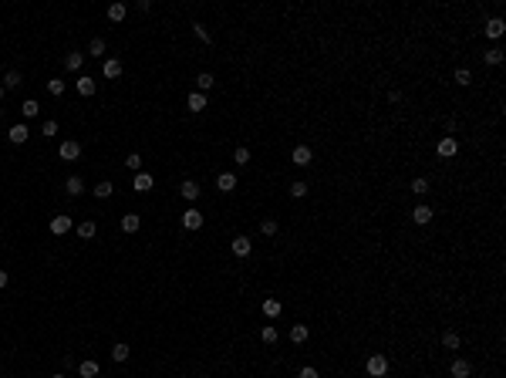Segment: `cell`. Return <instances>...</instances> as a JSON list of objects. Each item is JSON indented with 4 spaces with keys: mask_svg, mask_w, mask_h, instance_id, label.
I'll use <instances>...</instances> for the list:
<instances>
[{
    "mask_svg": "<svg viewBox=\"0 0 506 378\" xmlns=\"http://www.w3.org/2000/svg\"><path fill=\"white\" fill-rule=\"evenodd\" d=\"M365 371H368V378H385L388 375V358L381 351L368 354V358H365Z\"/></svg>",
    "mask_w": 506,
    "mask_h": 378,
    "instance_id": "1",
    "label": "cell"
},
{
    "mask_svg": "<svg viewBox=\"0 0 506 378\" xmlns=\"http://www.w3.org/2000/svg\"><path fill=\"white\" fill-rule=\"evenodd\" d=\"M435 152L442 155V159H452V155L459 152V138H452V135H446L439 145H435Z\"/></svg>",
    "mask_w": 506,
    "mask_h": 378,
    "instance_id": "2",
    "label": "cell"
},
{
    "mask_svg": "<svg viewBox=\"0 0 506 378\" xmlns=\"http://www.w3.org/2000/svg\"><path fill=\"white\" fill-rule=\"evenodd\" d=\"M230 250H233V257H250V253H253V243H250V236H233Z\"/></svg>",
    "mask_w": 506,
    "mask_h": 378,
    "instance_id": "3",
    "label": "cell"
},
{
    "mask_svg": "<svg viewBox=\"0 0 506 378\" xmlns=\"http://www.w3.org/2000/svg\"><path fill=\"white\" fill-rule=\"evenodd\" d=\"M61 159H65V162H74V159H81V142H74V138H68V142H61Z\"/></svg>",
    "mask_w": 506,
    "mask_h": 378,
    "instance_id": "4",
    "label": "cell"
},
{
    "mask_svg": "<svg viewBox=\"0 0 506 378\" xmlns=\"http://www.w3.org/2000/svg\"><path fill=\"white\" fill-rule=\"evenodd\" d=\"M199 226H203V213L189 206V209L183 213V230H199Z\"/></svg>",
    "mask_w": 506,
    "mask_h": 378,
    "instance_id": "5",
    "label": "cell"
},
{
    "mask_svg": "<svg viewBox=\"0 0 506 378\" xmlns=\"http://www.w3.org/2000/svg\"><path fill=\"white\" fill-rule=\"evenodd\" d=\"M102 74H105L108 81L122 78V61H118V57H105V65H102Z\"/></svg>",
    "mask_w": 506,
    "mask_h": 378,
    "instance_id": "6",
    "label": "cell"
},
{
    "mask_svg": "<svg viewBox=\"0 0 506 378\" xmlns=\"http://www.w3.org/2000/svg\"><path fill=\"white\" fill-rule=\"evenodd\" d=\"M199 193H203V189H199V183H193V179H186V183H183V186H179V196H183V200H186V203H193V200H199Z\"/></svg>",
    "mask_w": 506,
    "mask_h": 378,
    "instance_id": "7",
    "label": "cell"
},
{
    "mask_svg": "<svg viewBox=\"0 0 506 378\" xmlns=\"http://www.w3.org/2000/svg\"><path fill=\"white\" fill-rule=\"evenodd\" d=\"M432 206H426V203H422V206H415L412 209V223H418V226H426V223H432Z\"/></svg>",
    "mask_w": 506,
    "mask_h": 378,
    "instance_id": "8",
    "label": "cell"
},
{
    "mask_svg": "<svg viewBox=\"0 0 506 378\" xmlns=\"http://www.w3.org/2000/svg\"><path fill=\"white\" fill-rule=\"evenodd\" d=\"M152 186H155V179L149 176V172H135V179H132V189H135V193H149Z\"/></svg>",
    "mask_w": 506,
    "mask_h": 378,
    "instance_id": "9",
    "label": "cell"
},
{
    "mask_svg": "<svg viewBox=\"0 0 506 378\" xmlns=\"http://www.w3.org/2000/svg\"><path fill=\"white\" fill-rule=\"evenodd\" d=\"M71 216H54V220H51V233H54V236H65V233H71Z\"/></svg>",
    "mask_w": 506,
    "mask_h": 378,
    "instance_id": "10",
    "label": "cell"
},
{
    "mask_svg": "<svg viewBox=\"0 0 506 378\" xmlns=\"http://www.w3.org/2000/svg\"><path fill=\"white\" fill-rule=\"evenodd\" d=\"M314 152L307 149V145H294V152H290V162H297V166H311Z\"/></svg>",
    "mask_w": 506,
    "mask_h": 378,
    "instance_id": "11",
    "label": "cell"
},
{
    "mask_svg": "<svg viewBox=\"0 0 506 378\" xmlns=\"http://www.w3.org/2000/svg\"><path fill=\"white\" fill-rule=\"evenodd\" d=\"M449 371H452V378H469L473 375V365H469L466 358H456V362L449 365Z\"/></svg>",
    "mask_w": 506,
    "mask_h": 378,
    "instance_id": "12",
    "label": "cell"
},
{
    "mask_svg": "<svg viewBox=\"0 0 506 378\" xmlns=\"http://www.w3.org/2000/svg\"><path fill=\"white\" fill-rule=\"evenodd\" d=\"M74 91H78L81 98H91V95H95V81H91L88 74H81V78L74 81Z\"/></svg>",
    "mask_w": 506,
    "mask_h": 378,
    "instance_id": "13",
    "label": "cell"
},
{
    "mask_svg": "<svg viewBox=\"0 0 506 378\" xmlns=\"http://www.w3.org/2000/svg\"><path fill=\"white\" fill-rule=\"evenodd\" d=\"M503 31H506V24H503V17H490L486 21V37H503Z\"/></svg>",
    "mask_w": 506,
    "mask_h": 378,
    "instance_id": "14",
    "label": "cell"
},
{
    "mask_svg": "<svg viewBox=\"0 0 506 378\" xmlns=\"http://www.w3.org/2000/svg\"><path fill=\"white\" fill-rule=\"evenodd\" d=\"M260 311H264V314H267V317H270V321H273V317H280V311H284V304H280V301H277V297H267V301H264V304H260Z\"/></svg>",
    "mask_w": 506,
    "mask_h": 378,
    "instance_id": "15",
    "label": "cell"
},
{
    "mask_svg": "<svg viewBox=\"0 0 506 378\" xmlns=\"http://www.w3.org/2000/svg\"><path fill=\"white\" fill-rule=\"evenodd\" d=\"M307 338H311V328H307V324H290V341H294V345H304Z\"/></svg>",
    "mask_w": 506,
    "mask_h": 378,
    "instance_id": "16",
    "label": "cell"
},
{
    "mask_svg": "<svg viewBox=\"0 0 506 378\" xmlns=\"http://www.w3.org/2000/svg\"><path fill=\"white\" fill-rule=\"evenodd\" d=\"M216 186H219V193H233V189H236V176H233V172H219Z\"/></svg>",
    "mask_w": 506,
    "mask_h": 378,
    "instance_id": "17",
    "label": "cell"
},
{
    "mask_svg": "<svg viewBox=\"0 0 506 378\" xmlns=\"http://www.w3.org/2000/svg\"><path fill=\"white\" fill-rule=\"evenodd\" d=\"M186 105H189V112L193 115H199L203 108H206V95H203V91H189V102Z\"/></svg>",
    "mask_w": 506,
    "mask_h": 378,
    "instance_id": "18",
    "label": "cell"
},
{
    "mask_svg": "<svg viewBox=\"0 0 506 378\" xmlns=\"http://www.w3.org/2000/svg\"><path fill=\"white\" fill-rule=\"evenodd\" d=\"M27 135H31V129H27V125H14V129L7 132V138H10L14 145H24V142H27Z\"/></svg>",
    "mask_w": 506,
    "mask_h": 378,
    "instance_id": "19",
    "label": "cell"
},
{
    "mask_svg": "<svg viewBox=\"0 0 506 378\" xmlns=\"http://www.w3.org/2000/svg\"><path fill=\"white\" fill-rule=\"evenodd\" d=\"M138 226H142V216H138V213H125V216H122V230H125V233H135Z\"/></svg>",
    "mask_w": 506,
    "mask_h": 378,
    "instance_id": "20",
    "label": "cell"
},
{
    "mask_svg": "<svg viewBox=\"0 0 506 378\" xmlns=\"http://www.w3.org/2000/svg\"><path fill=\"white\" fill-rule=\"evenodd\" d=\"M95 233H98V223H95V220H81V223H78V236H81V240H91Z\"/></svg>",
    "mask_w": 506,
    "mask_h": 378,
    "instance_id": "21",
    "label": "cell"
},
{
    "mask_svg": "<svg viewBox=\"0 0 506 378\" xmlns=\"http://www.w3.org/2000/svg\"><path fill=\"white\" fill-rule=\"evenodd\" d=\"M65 193H68V196H81V193H85V183H81V176H68Z\"/></svg>",
    "mask_w": 506,
    "mask_h": 378,
    "instance_id": "22",
    "label": "cell"
},
{
    "mask_svg": "<svg viewBox=\"0 0 506 378\" xmlns=\"http://www.w3.org/2000/svg\"><path fill=\"white\" fill-rule=\"evenodd\" d=\"M125 14H129V7H125V4H108V21L122 24V21H125Z\"/></svg>",
    "mask_w": 506,
    "mask_h": 378,
    "instance_id": "23",
    "label": "cell"
},
{
    "mask_svg": "<svg viewBox=\"0 0 506 378\" xmlns=\"http://www.w3.org/2000/svg\"><path fill=\"white\" fill-rule=\"evenodd\" d=\"M81 65H85V54H81V51H71V54L65 57V68H68V71H81Z\"/></svg>",
    "mask_w": 506,
    "mask_h": 378,
    "instance_id": "24",
    "label": "cell"
},
{
    "mask_svg": "<svg viewBox=\"0 0 506 378\" xmlns=\"http://www.w3.org/2000/svg\"><path fill=\"white\" fill-rule=\"evenodd\" d=\"M442 345L449 348V351H456V348L462 345V334H459V331H446V334H442Z\"/></svg>",
    "mask_w": 506,
    "mask_h": 378,
    "instance_id": "25",
    "label": "cell"
},
{
    "mask_svg": "<svg viewBox=\"0 0 506 378\" xmlns=\"http://www.w3.org/2000/svg\"><path fill=\"white\" fill-rule=\"evenodd\" d=\"M196 88H199V91H203V95H206V91H209V88H216V78H213V74H209V71H203V74H199V78H196Z\"/></svg>",
    "mask_w": 506,
    "mask_h": 378,
    "instance_id": "26",
    "label": "cell"
},
{
    "mask_svg": "<svg viewBox=\"0 0 506 378\" xmlns=\"http://www.w3.org/2000/svg\"><path fill=\"white\" fill-rule=\"evenodd\" d=\"M429 189H432V183H429V179H426V176H418V179H412V193H415V196H426V193H429Z\"/></svg>",
    "mask_w": 506,
    "mask_h": 378,
    "instance_id": "27",
    "label": "cell"
},
{
    "mask_svg": "<svg viewBox=\"0 0 506 378\" xmlns=\"http://www.w3.org/2000/svg\"><path fill=\"white\" fill-rule=\"evenodd\" d=\"M129 354H132V348L125 345V341H118V345L112 348V358H115V362H129Z\"/></svg>",
    "mask_w": 506,
    "mask_h": 378,
    "instance_id": "28",
    "label": "cell"
},
{
    "mask_svg": "<svg viewBox=\"0 0 506 378\" xmlns=\"http://www.w3.org/2000/svg\"><path fill=\"white\" fill-rule=\"evenodd\" d=\"M78 375L81 378H98V362H81L78 365Z\"/></svg>",
    "mask_w": 506,
    "mask_h": 378,
    "instance_id": "29",
    "label": "cell"
},
{
    "mask_svg": "<svg viewBox=\"0 0 506 378\" xmlns=\"http://www.w3.org/2000/svg\"><path fill=\"white\" fill-rule=\"evenodd\" d=\"M260 338H264V341H267V345H277V341H280V331L273 328V324H267V328H264V331H260Z\"/></svg>",
    "mask_w": 506,
    "mask_h": 378,
    "instance_id": "30",
    "label": "cell"
},
{
    "mask_svg": "<svg viewBox=\"0 0 506 378\" xmlns=\"http://www.w3.org/2000/svg\"><path fill=\"white\" fill-rule=\"evenodd\" d=\"M91 193H95V196H98V200H108V196H112V193H115V186H112V183H108V179H105V183H98V186H95V189H91Z\"/></svg>",
    "mask_w": 506,
    "mask_h": 378,
    "instance_id": "31",
    "label": "cell"
},
{
    "mask_svg": "<svg viewBox=\"0 0 506 378\" xmlns=\"http://www.w3.org/2000/svg\"><path fill=\"white\" fill-rule=\"evenodd\" d=\"M482 61H486V65H503V48H490L482 54Z\"/></svg>",
    "mask_w": 506,
    "mask_h": 378,
    "instance_id": "32",
    "label": "cell"
},
{
    "mask_svg": "<svg viewBox=\"0 0 506 378\" xmlns=\"http://www.w3.org/2000/svg\"><path fill=\"white\" fill-rule=\"evenodd\" d=\"M21 112H24V118H37V112H41V105L34 102V98H27L24 105H21Z\"/></svg>",
    "mask_w": 506,
    "mask_h": 378,
    "instance_id": "33",
    "label": "cell"
},
{
    "mask_svg": "<svg viewBox=\"0 0 506 378\" xmlns=\"http://www.w3.org/2000/svg\"><path fill=\"white\" fill-rule=\"evenodd\" d=\"M44 88H48V95H54V98H57V95H65V81H61V78H51Z\"/></svg>",
    "mask_w": 506,
    "mask_h": 378,
    "instance_id": "34",
    "label": "cell"
},
{
    "mask_svg": "<svg viewBox=\"0 0 506 378\" xmlns=\"http://www.w3.org/2000/svg\"><path fill=\"white\" fill-rule=\"evenodd\" d=\"M88 54H91V57H102V54H105V41H102V37H91Z\"/></svg>",
    "mask_w": 506,
    "mask_h": 378,
    "instance_id": "35",
    "label": "cell"
},
{
    "mask_svg": "<svg viewBox=\"0 0 506 378\" xmlns=\"http://www.w3.org/2000/svg\"><path fill=\"white\" fill-rule=\"evenodd\" d=\"M21 85V71H7L4 74V88H17Z\"/></svg>",
    "mask_w": 506,
    "mask_h": 378,
    "instance_id": "36",
    "label": "cell"
},
{
    "mask_svg": "<svg viewBox=\"0 0 506 378\" xmlns=\"http://www.w3.org/2000/svg\"><path fill=\"white\" fill-rule=\"evenodd\" d=\"M125 166H129V169H132V172H138V169H142V155H138V152H132V155H125Z\"/></svg>",
    "mask_w": 506,
    "mask_h": 378,
    "instance_id": "37",
    "label": "cell"
},
{
    "mask_svg": "<svg viewBox=\"0 0 506 378\" xmlns=\"http://www.w3.org/2000/svg\"><path fill=\"white\" fill-rule=\"evenodd\" d=\"M233 162H236V166H247V162H250V149H243V145H240V149L233 152Z\"/></svg>",
    "mask_w": 506,
    "mask_h": 378,
    "instance_id": "38",
    "label": "cell"
},
{
    "mask_svg": "<svg viewBox=\"0 0 506 378\" xmlns=\"http://www.w3.org/2000/svg\"><path fill=\"white\" fill-rule=\"evenodd\" d=\"M290 196H294V200H304L307 196V183H294L290 186Z\"/></svg>",
    "mask_w": 506,
    "mask_h": 378,
    "instance_id": "39",
    "label": "cell"
},
{
    "mask_svg": "<svg viewBox=\"0 0 506 378\" xmlns=\"http://www.w3.org/2000/svg\"><path fill=\"white\" fill-rule=\"evenodd\" d=\"M260 233L273 236V233H277V220H264V223H260Z\"/></svg>",
    "mask_w": 506,
    "mask_h": 378,
    "instance_id": "40",
    "label": "cell"
},
{
    "mask_svg": "<svg viewBox=\"0 0 506 378\" xmlns=\"http://www.w3.org/2000/svg\"><path fill=\"white\" fill-rule=\"evenodd\" d=\"M41 132H44L48 138H54V135H57V122H54V118H51V122H44V125H41Z\"/></svg>",
    "mask_w": 506,
    "mask_h": 378,
    "instance_id": "41",
    "label": "cell"
},
{
    "mask_svg": "<svg viewBox=\"0 0 506 378\" xmlns=\"http://www.w3.org/2000/svg\"><path fill=\"white\" fill-rule=\"evenodd\" d=\"M456 81H459V85H469V81H473L469 68H459V71H456Z\"/></svg>",
    "mask_w": 506,
    "mask_h": 378,
    "instance_id": "42",
    "label": "cell"
},
{
    "mask_svg": "<svg viewBox=\"0 0 506 378\" xmlns=\"http://www.w3.org/2000/svg\"><path fill=\"white\" fill-rule=\"evenodd\" d=\"M297 378H321V375H317V368H311V365H304V368L297 371Z\"/></svg>",
    "mask_w": 506,
    "mask_h": 378,
    "instance_id": "43",
    "label": "cell"
},
{
    "mask_svg": "<svg viewBox=\"0 0 506 378\" xmlns=\"http://www.w3.org/2000/svg\"><path fill=\"white\" fill-rule=\"evenodd\" d=\"M193 31L199 34V41H206V44H213V37H209V31H206V27H203V24H193Z\"/></svg>",
    "mask_w": 506,
    "mask_h": 378,
    "instance_id": "44",
    "label": "cell"
},
{
    "mask_svg": "<svg viewBox=\"0 0 506 378\" xmlns=\"http://www.w3.org/2000/svg\"><path fill=\"white\" fill-rule=\"evenodd\" d=\"M7 284H10V274L7 270H0V287H7Z\"/></svg>",
    "mask_w": 506,
    "mask_h": 378,
    "instance_id": "45",
    "label": "cell"
},
{
    "mask_svg": "<svg viewBox=\"0 0 506 378\" xmlns=\"http://www.w3.org/2000/svg\"><path fill=\"white\" fill-rule=\"evenodd\" d=\"M0 102H4V85H0Z\"/></svg>",
    "mask_w": 506,
    "mask_h": 378,
    "instance_id": "46",
    "label": "cell"
},
{
    "mask_svg": "<svg viewBox=\"0 0 506 378\" xmlns=\"http://www.w3.org/2000/svg\"><path fill=\"white\" fill-rule=\"evenodd\" d=\"M54 378H65V375H54Z\"/></svg>",
    "mask_w": 506,
    "mask_h": 378,
    "instance_id": "47",
    "label": "cell"
},
{
    "mask_svg": "<svg viewBox=\"0 0 506 378\" xmlns=\"http://www.w3.org/2000/svg\"><path fill=\"white\" fill-rule=\"evenodd\" d=\"M365 378H368V375H365Z\"/></svg>",
    "mask_w": 506,
    "mask_h": 378,
    "instance_id": "48",
    "label": "cell"
},
{
    "mask_svg": "<svg viewBox=\"0 0 506 378\" xmlns=\"http://www.w3.org/2000/svg\"><path fill=\"white\" fill-rule=\"evenodd\" d=\"M385 378H388V375H385Z\"/></svg>",
    "mask_w": 506,
    "mask_h": 378,
    "instance_id": "49",
    "label": "cell"
}]
</instances>
